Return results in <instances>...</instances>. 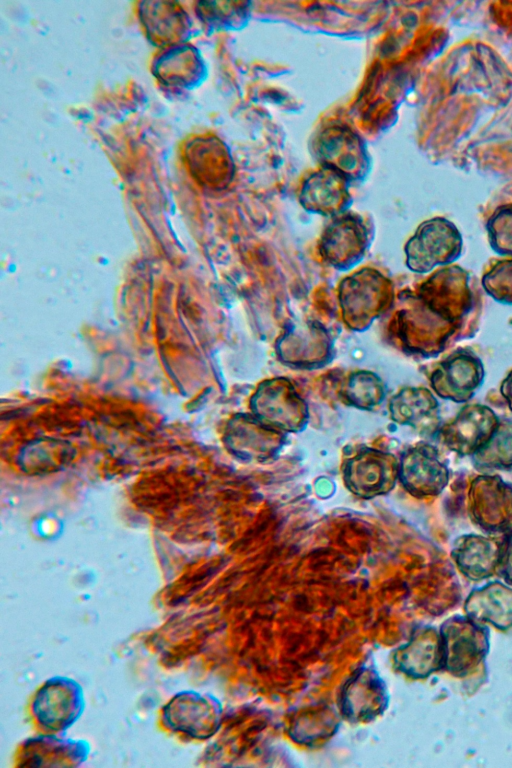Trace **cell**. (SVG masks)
<instances>
[{"label": "cell", "instance_id": "cell-6", "mask_svg": "<svg viewBox=\"0 0 512 768\" xmlns=\"http://www.w3.org/2000/svg\"><path fill=\"white\" fill-rule=\"evenodd\" d=\"M347 489L370 499L389 493L399 480V460L391 453L364 448L350 457L343 468Z\"/></svg>", "mask_w": 512, "mask_h": 768}, {"label": "cell", "instance_id": "cell-25", "mask_svg": "<svg viewBox=\"0 0 512 768\" xmlns=\"http://www.w3.org/2000/svg\"><path fill=\"white\" fill-rule=\"evenodd\" d=\"M500 393L505 399L509 410L512 412V370L502 380L500 385Z\"/></svg>", "mask_w": 512, "mask_h": 768}, {"label": "cell", "instance_id": "cell-14", "mask_svg": "<svg viewBox=\"0 0 512 768\" xmlns=\"http://www.w3.org/2000/svg\"><path fill=\"white\" fill-rule=\"evenodd\" d=\"M391 419L400 425L431 435L440 428V405L435 395L425 387H405L389 402Z\"/></svg>", "mask_w": 512, "mask_h": 768}, {"label": "cell", "instance_id": "cell-9", "mask_svg": "<svg viewBox=\"0 0 512 768\" xmlns=\"http://www.w3.org/2000/svg\"><path fill=\"white\" fill-rule=\"evenodd\" d=\"M500 418L488 406L469 404L449 422L440 426L438 438L450 451L461 457L473 456L494 434Z\"/></svg>", "mask_w": 512, "mask_h": 768}, {"label": "cell", "instance_id": "cell-12", "mask_svg": "<svg viewBox=\"0 0 512 768\" xmlns=\"http://www.w3.org/2000/svg\"><path fill=\"white\" fill-rule=\"evenodd\" d=\"M285 442L282 431L275 429L253 414L236 415L228 425L226 443L244 460L266 461L281 450Z\"/></svg>", "mask_w": 512, "mask_h": 768}, {"label": "cell", "instance_id": "cell-4", "mask_svg": "<svg viewBox=\"0 0 512 768\" xmlns=\"http://www.w3.org/2000/svg\"><path fill=\"white\" fill-rule=\"evenodd\" d=\"M467 514L486 534L505 533L512 528V483L495 474H481L470 482Z\"/></svg>", "mask_w": 512, "mask_h": 768}, {"label": "cell", "instance_id": "cell-17", "mask_svg": "<svg viewBox=\"0 0 512 768\" xmlns=\"http://www.w3.org/2000/svg\"><path fill=\"white\" fill-rule=\"evenodd\" d=\"M465 612L480 623L507 630L512 627V587L498 581L471 591L465 602Z\"/></svg>", "mask_w": 512, "mask_h": 768}, {"label": "cell", "instance_id": "cell-11", "mask_svg": "<svg viewBox=\"0 0 512 768\" xmlns=\"http://www.w3.org/2000/svg\"><path fill=\"white\" fill-rule=\"evenodd\" d=\"M368 245L369 235L363 219L354 214H341L324 230L319 250L327 264L348 270L362 260Z\"/></svg>", "mask_w": 512, "mask_h": 768}, {"label": "cell", "instance_id": "cell-16", "mask_svg": "<svg viewBox=\"0 0 512 768\" xmlns=\"http://www.w3.org/2000/svg\"><path fill=\"white\" fill-rule=\"evenodd\" d=\"M348 181L336 172L324 168L313 173L303 183L299 200L310 212L339 216L350 203Z\"/></svg>", "mask_w": 512, "mask_h": 768}, {"label": "cell", "instance_id": "cell-7", "mask_svg": "<svg viewBox=\"0 0 512 768\" xmlns=\"http://www.w3.org/2000/svg\"><path fill=\"white\" fill-rule=\"evenodd\" d=\"M399 480L417 499L440 495L450 480V470L438 449L427 442L408 447L399 460Z\"/></svg>", "mask_w": 512, "mask_h": 768}, {"label": "cell", "instance_id": "cell-21", "mask_svg": "<svg viewBox=\"0 0 512 768\" xmlns=\"http://www.w3.org/2000/svg\"><path fill=\"white\" fill-rule=\"evenodd\" d=\"M155 6V2L150 3L151 7L143 8V19L148 33L156 38L159 43H170L175 41L181 30H185V23L181 10L176 6L170 7L172 3H166L165 7Z\"/></svg>", "mask_w": 512, "mask_h": 768}, {"label": "cell", "instance_id": "cell-20", "mask_svg": "<svg viewBox=\"0 0 512 768\" xmlns=\"http://www.w3.org/2000/svg\"><path fill=\"white\" fill-rule=\"evenodd\" d=\"M343 395L348 404L359 409L371 410L383 401L385 389L378 375L361 370L348 377Z\"/></svg>", "mask_w": 512, "mask_h": 768}, {"label": "cell", "instance_id": "cell-1", "mask_svg": "<svg viewBox=\"0 0 512 768\" xmlns=\"http://www.w3.org/2000/svg\"><path fill=\"white\" fill-rule=\"evenodd\" d=\"M338 298L344 323L354 331L366 330L391 304V282L381 272L363 268L339 284Z\"/></svg>", "mask_w": 512, "mask_h": 768}, {"label": "cell", "instance_id": "cell-15", "mask_svg": "<svg viewBox=\"0 0 512 768\" xmlns=\"http://www.w3.org/2000/svg\"><path fill=\"white\" fill-rule=\"evenodd\" d=\"M500 540L479 534H464L456 538L451 559L467 579L481 581L497 574Z\"/></svg>", "mask_w": 512, "mask_h": 768}, {"label": "cell", "instance_id": "cell-23", "mask_svg": "<svg viewBox=\"0 0 512 768\" xmlns=\"http://www.w3.org/2000/svg\"><path fill=\"white\" fill-rule=\"evenodd\" d=\"M482 284L492 298L512 304V260L497 263L484 275Z\"/></svg>", "mask_w": 512, "mask_h": 768}, {"label": "cell", "instance_id": "cell-19", "mask_svg": "<svg viewBox=\"0 0 512 768\" xmlns=\"http://www.w3.org/2000/svg\"><path fill=\"white\" fill-rule=\"evenodd\" d=\"M478 471H512V419L500 418L487 444L471 456Z\"/></svg>", "mask_w": 512, "mask_h": 768}, {"label": "cell", "instance_id": "cell-5", "mask_svg": "<svg viewBox=\"0 0 512 768\" xmlns=\"http://www.w3.org/2000/svg\"><path fill=\"white\" fill-rule=\"evenodd\" d=\"M443 669L455 676L471 673L485 658L489 648V633L483 623L470 617L454 616L440 629Z\"/></svg>", "mask_w": 512, "mask_h": 768}, {"label": "cell", "instance_id": "cell-10", "mask_svg": "<svg viewBox=\"0 0 512 768\" xmlns=\"http://www.w3.org/2000/svg\"><path fill=\"white\" fill-rule=\"evenodd\" d=\"M484 377L481 359L472 351L459 349L443 359L432 371L430 386L440 398L464 403L472 399L481 388Z\"/></svg>", "mask_w": 512, "mask_h": 768}, {"label": "cell", "instance_id": "cell-2", "mask_svg": "<svg viewBox=\"0 0 512 768\" xmlns=\"http://www.w3.org/2000/svg\"><path fill=\"white\" fill-rule=\"evenodd\" d=\"M250 407L259 420L282 432H300L309 419L306 402L284 377L261 382L250 399Z\"/></svg>", "mask_w": 512, "mask_h": 768}, {"label": "cell", "instance_id": "cell-18", "mask_svg": "<svg viewBox=\"0 0 512 768\" xmlns=\"http://www.w3.org/2000/svg\"><path fill=\"white\" fill-rule=\"evenodd\" d=\"M444 657L440 631L426 628L404 647L401 666L405 673L425 677L443 669Z\"/></svg>", "mask_w": 512, "mask_h": 768}, {"label": "cell", "instance_id": "cell-8", "mask_svg": "<svg viewBox=\"0 0 512 768\" xmlns=\"http://www.w3.org/2000/svg\"><path fill=\"white\" fill-rule=\"evenodd\" d=\"M315 153L324 168L348 182L362 179L369 168L364 142L345 126L324 129L315 140Z\"/></svg>", "mask_w": 512, "mask_h": 768}, {"label": "cell", "instance_id": "cell-22", "mask_svg": "<svg viewBox=\"0 0 512 768\" xmlns=\"http://www.w3.org/2000/svg\"><path fill=\"white\" fill-rule=\"evenodd\" d=\"M492 249L501 255L512 256V205L501 207L487 224Z\"/></svg>", "mask_w": 512, "mask_h": 768}, {"label": "cell", "instance_id": "cell-13", "mask_svg": "<svg viewBox=\"0 0 512 768\" xmlns=\"http://www.w3.org/2000/svg\"><path fill=\"white\" fill-rule=\"evenodd\" d=\"M331 351V338L317 323L293 325L276 343V353L280 361L295 368L321 366L329 361Z\"/></svg>", "mask_w": 512, "mask_h": 768}, {"label": "cell", "instance_id": "cell-3", "mask_svg": "<svg viewBox=\"0 0 512 768\" xmlns=\"http://www.w3.org/2000/svg\"><path fill=\"white\" fill-rule=\"evenodd\" d=\"M461 250L462 237L453 223L440 217L429 219L405 244L406 266L413 272L427 273L455 261Z\"/></svg>", "mask_w": 512, "mask_h": 768}, {"label": "cell", "instance_id": "cell-24", "mask_svg": "<svg viewBox=\"0 0 512 768\" xmlns=\"http://www.w3.org/2000/svg\"><path fill=\"white\" fill-rule=\"evenodd\" d=\"M506 584L512 586V528L504 533L500 540L497 574Z\"/></svg>", "mask_w": 512, "mask_h": 768}]
</instances>
